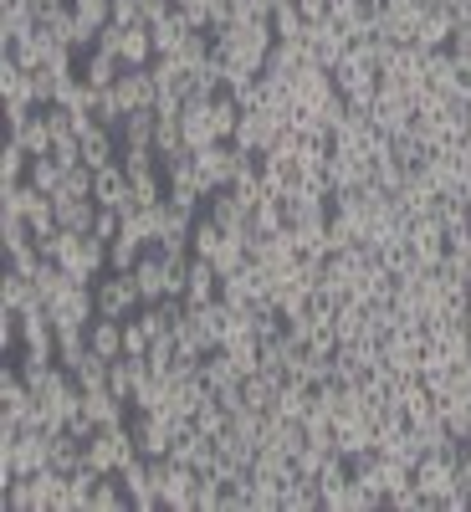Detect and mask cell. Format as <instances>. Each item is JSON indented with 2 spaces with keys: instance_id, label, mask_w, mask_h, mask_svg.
I'll return each instance as SVG.
<instances>
[{
  "instance_id": "8992f818",
  "label": "cell",
  "mask_w": 471,
  "mask_h": 512,
  "mask_svg": "<svg viewBox=\"0 0 471 512\" xmlns=\"http://www.w3.org/2000/svg\"><path fill=\"white\" fill-rule=\"evenodd\" d=\"M195 492H200V472L175 456H164V472H159V502L169 512H190L195 507Z\"/></svg>"
},
{
  "instance_id": "d4e9b609",
  "label": "cell",
  "mask_w": 471,
  "mask_h": 512,
  "mask_svg": "<svg viewBox=\"0 0 471 512\" xmlns=\"http://www.w3.org/2000/svg\"><path fill=\"white\" fill-rule=\"evenodd\" d=\"M313 405H318L313 384H303V379H287V384H282V395H277V415H287V420H308V415H313Z\"/></svg>"
},
{
  "instance_id": "d590c367",
  "label": "cell",
  "mask_w": 471,
  "mask_h": 512,
  "mask_svg": "<svg viewBox=\"0 0 471 512\" xmlns=\"http://www.w3.org/2000/svg\"><path fill=\"white\" fill-rule=\"evenodd\" d=\"M149 349H154V338L139 328V318H123V354L128 359H144Z\"/></svg>"
},
{
  "instance_id": "83f0119b",
  "label": "cell",
  "mask_w": 471,
  "mask_h": 512,
  "mask_svg": "<svg viewBox=\"0 0 471 512\" xmlns=\"http://www.w3.org/2000/svg\"><path fill=\"white\" fill-rule=\"evenodd\" d=\"M52 466H57V472H77V466H88V441H77L72 431H57L52 436Z\"/></svg>"
},
{
  "instance_id": "8fae6325",
  "label": "cell",
  "mask_w": 471,
  "mask_h": 512,
  "mask_svg": "<svg viewBox=\"0 0 471 512\" xmlns=\"http://www.w3.org/2000/svg\"><path fill=\"white\" fill-rule=\"evenodd\" d=\"M349 41H354V36L338 26V21H313V31H308V52H313L318 67H333L338 57L349 52Z\"/></svg>"
},
{
  "instance_id": "ba28073f",
  "label": "cell",
  "mask_w": 471,
  "mask_h": 512,
  "mask_svg": "<svg viewBox=\"0 0 471 512\" xmlns=\"http://www.w3.org/2000/svg\"><path fill=\"white\" fill-rule=\"evenodd\" d=\"M113 93H118L123 113H139V108H159V98H164L149 67H123V77L113 82Z\"/></svg>"
},
{
  "instance_id": "603a6c76",
  "label": "cell",
  "mask_w": 471,
  "mask_h": 512,
  "mask_svg": "<svg viewBox=\"0 0 471 512\" xmlns=\"http://www.w3.org/2000/svg\"><path fill=\"white\" fill-rule=\"evenodd\" d=\"M128 507H134V497H128L123 477H118V472H103V477H98V487H93L88 512H128Z\"/></svg>"
},
{
  "instance_id": "52a82bcc",
  "label": "cell",
  "mask_w": 471,
  "mask_h": 512,
  "mask_svg": "<svg viewBox=\"0 0 471 512\" xmlns=\"http://www.w3.org/2000/svg\"><path fill=\"white\" fill-rule=\"evenodd\" d=\"M405 236H410V246H415V262H420V267H441V262H446V226H441L436 210H431V216H410Z\"/></svg>"
},
{
  "instance_id": "9c48e42d",
  "label": "cell",
  "mask_w": 471,
  "mask_h": 512,
  "mask_svg": "<svg viewBox=\"0 0 471 512\" xmlns=\"http://www.w3.org/2000/svg\"><path fill=\"white\" fill-rule=\"evenodd\" d=\"M31 31H41V16H36V0H6L0 6V47H16V41H26Z\"/></svg>"
},
{
  "instance_id": "8d00e7d4",
  "label": "cell",
  "mask_w": 471,
  "mask_h": 512,
  "mask_svg": "<svg viewBox=\"0 0 471 512\" xmlns=\"http://www.w3.org/2000/svg\"><path fill=\"white\" fill-rule=\"evenodd\" d=\"M72 379L82 384V390H98V384H108V359H98V354H88L77 369H72Z\"/></svg>"
},
{
  "instance_id": "2e32d148",
  "label": "cell",
  "mask_w": 471,
  "mask_h": 512,
  "mask_svg": "<svg viewBox=\"0 0 471 512\" xmlns=\"http://www.w3.org/2000/svg\"><path fill=\"white\" fill-rule=\"evenodd\" d=\"M436 200H441V190H436L431 180H425V175H410V180L395 190V205L405 210V221H410V216H431Z\"/></svg>"
},
{
  "instance_id": "4316f807",
  "label": "cell",
  "mask_w": 471,
  "mask_h": 512,
  "mask_svg": "<svg viewBox=\"0 0 471 512\" xmlns=\"http://www.w3.org/2000/svg\"><path fill=\"white\" fill-rule=\"evenodd\" d=\"M31 159H36V154L11 134V139H6V149H0V185H21V180L31 175Z\"/></svg>"
},
{
  "instance_id": "1f68e13d",
  "label": "cell",
  "mask_w": 471,
  "mask_h": 512,
  "mask_svg": "<svg viewBox=\"0 0 471 512\" xmlns=\"http://www.w3.org/2000/svg\"><path fill=\"white\" fill-rule=\"evenodd\" d=\"M26 180H31V185H36L41 195H62V180H67V169H62V164H57L52 154H36V159H31V175H26Z\"/></svg>"
},
{
  "instance_id": "f546056e",
  "label": "cell",
  "mask_w": 471,
  "mask_h": 512,
  "mask_svg": "<svg viewBox=\"0 0 471 512\" xmlns=\"http://www.w3.org/2000/svg\"><path fill=\"white\" fill-rule=\"evenodd\" d=\"M16 139H21L31 154H52V139H57V134H52V118H47V108H36V113H31L21 128H16Z\"/></svg>"
},
{
  "instance_id": "4fadbf2b",
  "label": "cell",
  "mask_w": 471,
  "mask_h": 512,
  "mask_svg": "<svg viewBox=\"0 0 471 512\" xmlns=\"http://www.w3.org/2000/svg\"><path fill=\"white\" fill-rule=\"evenodd\" d=\"M461 77H466V67H461V57H456L451 47H441V52H425V82H431L436 93L456 98V93H461Z\"/></svg>"
},
{
  "instance_id": "4dcf8cb0",
  "label": "cell",
  "mask_w": 471,
  "mask_h": 512,
  "mask_svg": "<svg viewBox=\"0 0 471 512\" xmlns=\"http://www.w3.org/2000/svg\"><path fill=\"white\" fill-rule=\"evenodd\" d=\"M210 123H216V139H236V123H241V103L231 98V88L210 93Z\"/></svg>"
},
{
  "instance_id": "5b68a950",
  "label": "cell",
  "mask_w": 471,
  "mask_h": 512,
  "mask_svg": "<svg viewBox=\"0 0 471 512\" xmlns=\"http://www.w3.org/2000/svg\"><path fill=\"white\" fill-rule=\"evenodd\" d=\"M323 180L333 195H349V190H364L374 180V159L369 154H354V149H333L328 154V169H323Z\"/></svg>"
},
{
  "instance_id": "9a60e30c",
  "label": "cell",
  "mask_w": 471,
  "mask_h": 512,
  "mask_svg": "<svg viewBox=\"0 0 471 512\" xmlns=\"http://www.w3.org/2000/svg\"><path fill=\"white\" fill-rule=\"evenodd\" d=\"M118 62L123 67H154L159 62L154 31L149 26H118Z\"/></svg>"
},
{
  "instance_id": "e575fe53",
  "label": "cell",
  "mask_w": 471,
  "mask_h": 512,
  "mask_svg": "<svg viewBox=\"0 0 471 512\" xmlns=\"http://www.w3.org/2000/svg\"><path fill=\"white\" fill-rule=\"evenodd\" d=\"M144 251H149L144 241H134V236H118V241L108 246V272H134Z\"/></svg>"
},
{
  "instance_id": "3957f363",
  "label": "cell",
  "mask_w": 471,
  "mask_h": 512,
  "mask_svg": "<svg viewBox=\"0 0 471 512\" xmlns=\"http://www.w3.org/2000/svg\"><path fill=\"white\" fill-rule=\"evenodd\" d=\"M93 297H98V318H134L144 308V292H139L134 272H103L93 282Z\"/></svg>"
},
{
  "instance_id": "5bb4252c",
  "label": "cell",
  "mask_w": 471,
  "mask_h": 512,
  "mask_svg": "<svg viewBox=\"0 0 471 512\" xmlns=\"http://www.w3.org/2000/svg\"><path fill=\"white\" fill-rule=\"evenodd\" d=\"M77 72H82V82H88V88H113V82L123 77V62H118V52L113 47H88L82 52V62H77Z\"/></svg>"
},
{
  "instance_id": "6da1fadb",
  "label": "cell",
  "mask_w": 471,
  "mask_h": 512,
  "mask_svg": "<svg viewBox=\"0 0 471 512\" xmlns=\"http://www.w3.org/2000/svg\"><path fill=\"white\" fill-rule=\"evenodd\" d=\"M128 431H134V446H139V456H149V461H164L169 451H175L180 420L169 415V410H134V415H128Z\"/></svg>"
},
{
  "instance_id": "484cf974",
  "label": "cell",
  "mask_w": 471,
  "mask_h": 512,
  "mask_svg": "<svg viewBox=\"0 0 471 512\" xmlns=\"http://www.w3.org/2000/svg\"><path fill=\"white\" fill-rule=\"evenodd\" d=\"M272 31H277V41H308L313 21L303 16V6H297V0H282V6L272 11Z\"/></svg>"
},
{
  "instance_id": "b9f144b4",
  "label": "cell",
  "mask_w": 471,
  "mask_h": 512,
  "mask_svg": "<svg viewBox=\"0 0 471 512\" xmlns=\"http://www.w3.org/2000/svg\"><path fill=\"white\" fill-rule=\"evenodd\" d=\"M175 6H180V0H175Z\"/></svg>"
},
{
  "instance_id": "d6986e66",
  "label": "cell",
  "mask_w": 471,
  "mask_h": 512,
  "mask_svg": "<svg viewBox=\"0 0 471 512\" xmlns=\"http://www.w3.org/2000/svg\"><path fill=\"white\" fill-rule=\"evenodd\" d=\"M149 379V359H113L108 364V390L118 395V400H134V390H139V384Z\"/></svg>"
},
{
  "instance_id": "ac0fdd59",
  "label": "cell",
  "mask_w": 471,
  "mask_h": 512,
  "mask_svg": "<svg viewBox=\"0 0 471 512\" xmlns=\"http://www.w3.org/2000/svg\"><path fill=\"white\" fill-rule=\"evenodd\" d=\"M98 200L93 195H57V226L62 231H93Z\"/></svg>"
},
{
  "instance_id": "f1b7e54d",
  "label": "cell",
  "mask_w": 471,
  "mask_h": 512,
  "mask_svg": "<svg viewBox=\"0 0 471 512\" xmlns=\"http://www.w3.org/2000/svg\"><path fill=\"white\" fill-rule=\"evenodd\" d=\"M277 231H287V200L267 195L262 205L251 210V236H277Z\"/></svg>"
},
{
  "instance_id": "7c38bea8",
  "label": "cell",
  "mask_w": 471,
  "mask_h": 512,
  "mask_svg": "<svg viewBox=\"0 0 471 512\" xmlns=\"http://www.w3.org/2000/svg\"><path fill=\"white\" fill-rule=\"evenodd\" d=\"M221 297V272L210 256H190V277H185V303L190 308H205V303H216Z\"/></svg>"
},
{
  "instance_id": "60d3db41",
  "label": "cell",
  "mask_w": 471,
  "mask_h": 512,
  "mask_svg": "<svg viewBox=\"0 0 471 512\" xmlns=\"http://www.w3.org/2000/svg\"><path fill=\"white\" fill-rule=\"evenodd\" d=\"M466 205H471V195H466Z\"/></svg>"
},
{
  "instance_id": "ab89813d",
  "label": "cell",
  "mask_w": 471,
  "mask_h": 512,
  "mask_svg": "<svg viewBox=\"0 0 471 512\" xmlns=\"http://www.w3.org/2000/svg\"><path fill=\"white\" fill-rule=\"evenodd\" d=\"M308 21H333V0H297Z\"/></svg>"
},
{
  "instance_id": "277c9868",
  "label": "cell",
  "mask_w": 471,
  "mask_h": 512,
  "mask_svg": "<svg viewBox=\"0 0 471 512\" xmlns=\"http://www.w3.org/2000/svg\"><path fill=\"white\" fill-rule=\"evenodd\" d=\"M139 446H134V431H128V420L123 425H103V431L88 441V461L98 466V472H118L123 461H134Z\"/></svg>"
},
{
  "instance_id": "7402d4cb",
  "label": "cell",
  "mask_w": 471,
  "mask_h": 512,
  "mask_svg": "<svg viewBox=\"0 0 471 512\" xmlns=\"http://www.w3.org/2000/svg\"><path fill=\"white\" fill-rule=\"evenodd\" d=\"M77 11V26H82V47H93L98 31L113 26V0H72Z\"/></svg>"
},
{
  "instance_id": "cb8c5ba5",
  "label": "cell",
  "mask_w": 471,
  "mask_h": 512,
  "mask_svg": "<svg viewBox=\"0 0 471 512\" xmlns=\"http://www.w3.org/2000/svg\"><path fill=\"white\" fill-rule=\"evenodd\" d=\"M149 31H154V47H159V57H175V52H180V41H185L195 26H190V21H185V11L175 6L164 21H154Z\"/></svg>"
},
{
  "instance_id": "e0dca14e",
  "label": "cell",
  "mask_w": 471,
  "mask_h": 512,
  "mask_svg": "<svg viewBox=\"0 0 471 512\" xmlns=\"http://www.w3.org/2000/svg\"><path fill=\"white\" fill-rule=\"evenodd\" d=\"M93 200L108 205V210H123L128 205V169L123 164H103L93 175Z\"/></svg>"
},
{
  "instance_id": "44dd1931",
  "label": "cell",
  "mask_w": 471,
  "mask_h": 512,
  "mask_svg": "<svg viewBox=\"0 0 471 512\" xmlns=\"http://www.w3.org/2000/svg\"><path fill=\"white\" fill-rule=\"evenodd\" d=\"M88 349L98 354V359H123V318H93V328H88Z\"/></svg>"
},
{
  "instance_id": "d6a6232c",
  "label": "cell",
  "mask_w": 471,
  "mask_h": 512,
  "mask_svg": "<svg viewBox=\"0 0 471 512\" xmlns=\"http://www.w3.org/2000/svg\"><path fill=\"white\" fill-rule=\"evenodd\" d=\"M118 144L134 149V144H154V108H139L118 123Z\"/></svg>"
},
{
  "instance_id": "f35d334b",
  "label": "cell",
  "mask_w": 471,
  "mask_h": 512,
  "mask_svg": "<svg viewBox=\"0 0 471 512\" xmlns=\"http://www.w3.org/2000/svg\"><path fill=\"white\" fill-rule=\"evenodd\" d=\"M113 26H149L144 11H139V0H113Z\"/></svg>"
},
{
  "instance_id": "836d02e7",
  "label": "cell",
  "mask_w": 471,
  "mask_h": 512,
  "mask_svg": "<svg viewBox=\"0 0 471 512\" xmlns=\"http://www.w3.org/2000/svg\"><path fill=\"white\" fill-rule=\"evenodd\" d=\"M226 236H231V231H226L221 221H210L205 210H200V216H195V231H190V251H195V256H216V246H221Z\"/></svg>"
},
{
  "instance_id": "7a4b0ae2",
  "label": "cell",
  "mask_w": 471,
  "mask_h": 512,
  "mask_svg": "<svg viewBox=\"0 0 471 512\" xmlns=\"http://www.w3.org/2000/svg\"><path fill=\"white\" fill-rule=\"evenodd\" d=\"M287 113L292 108H241V123H236V144L246 154H267L282 134H287Z\"/></svg>"
},
{
  "instance_id": "30bf717a",
  "label": "cell",
  "mask_w": 471,
  "mask_h": 512,
  "mask_svg": "<svg viewBox=\"0 0 471 512\" xmlns=\"http://www.w3.org/2000/svg\"><path fill=\"white\" fill-rule=\"evenodd\" d=\"M451 36H456V16L441 6V0H431V6H425V16H420V26H415V47L441 52V47H451Z\"/></svg>"
},
{
  "instance_id": "74e56055",
  "label": "cell",
  "mask_w": 471,
  "mask_h": 512,
  "mask_svg": "<svg viewBox=\"0 0 471 512\" xmlns=\"http://www.w3.org/2000/svg\"><path fill=\"white\" fill-rule=\"evenodd\" d=\"M93 175H98V169L72 164V169H67V180H62V195H93Z\"/></svg>"
},
{
  "instance_id": "ffe728a7",
  "label": "cell",
  "mask_w": 471,
  "mask_h": 512,
  "mask_svg": "<svg viewBox=\"0 0 471 512\" xmlns=\"http://www.w3.org/2000/svg\"><path fill=\"white\" fill-rule=\"evenodd\" d=\"M82 164L88 169H103V164H118V134L103 123H93L88 134H82Z\"/></svg>"
}]
</instances>
